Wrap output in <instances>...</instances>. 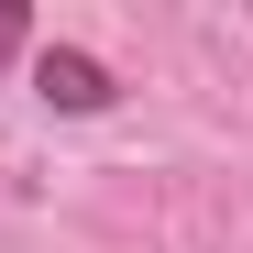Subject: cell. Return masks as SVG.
<instances>
[{"label": "cell", "mask_w": 253, "mask_h": 253, "mask_svg": "<svg viewBox=\"0 0 253 253\" xmlns=\"http://www.w3.org/2000/svg\"><path fill=\"white\" fill-rule=\"evenodd\" d=\"M33 88H44L55 110H110L121 88H110V66L99 55H77V44H44V55H33Z\"/></svg>", "instance_id": "6da1fadb"}, {"label": "cell", "mask_w": 253, "mask_h": 253, "mask_svg": "<svg viewBox=\"0 0 253 253\" xmlns=\"http://www.w3.org/2000/svg\"><path fill=\"white\" fill-rule=\"evenodd\" d=\"M33 44V11H22V0H0V77H11V55Z\"/></svg>", "instance_id": "7a4b0ae2"}]
</instances>
